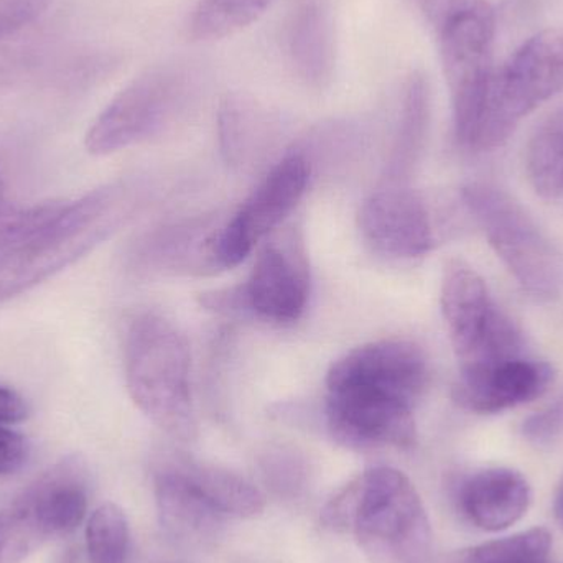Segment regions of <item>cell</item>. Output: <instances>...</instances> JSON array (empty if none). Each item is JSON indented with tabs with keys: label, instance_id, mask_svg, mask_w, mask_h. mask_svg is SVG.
Segmentation results:
<instances>
[{
	"label": "cell",
	"instance_id": "1",
	"mask_svg": "<svg viewBox=\"0 0 563 563\" xmlns=\"http://www.w3.org/2000/svg\"><path fill=\"white\" fill-rule=\"evenodd\" d=\"M427 384L429 364L412 341L354 347L328 371L324 419L331 437L356 450L410 449Z\"/></svg>",
	"mask_w": 563,
	"mask_h": 563
},
{
	"label": "cell",
	"instance_id": "2",
	"mask_svg": "<svg viewBox=\"0 0 563 563\" xmlns=\"http://www.w3.org/2000/svg\"><path fill=\"white\" fill-rule=\"evenodd\" d=\"M321 522L354 536L377 563L422 561L430 544L429 519L416 486L399 470H367L347 483L321 511Z\"/></svg>",
	"mask_w": 563,
	"mask_h": 563
},
{
	"label": "cell",
	"instance_id": "3",
	"mask_svg": "<svg viewBox=\"0 0 563 563\" xmlns=\"http://www.w3.org/2000/svg\"><path fill=\"white\" fill-rule=\"evenodd\" d=\"M132 185H106L73 203L25 243L0 253V303L75 264L121 230L137 208Z\"/></svg>",
	"mask_w": 563,
	"mask_h": 563
},
{
	"label": "cell",
	"instance_id": "4",
	"mask_svg": "<svg viewBox=\"0 0 563 563\" xmlns=\"http://www.w3.org/2000/svg\"><path fill=\"white\" fill-rule=\"evenodd\" d=\"M124 369L129 394L141 412L172 439L194 440L197 416L185 334L162 314H137L125 331Z\"/></svg>",
	"mask_w": 563,
	"mask_h": 563
},
{
	"label": "cell",
	"instance_id": "5",
	"mask_svg": "<svg viewBox=\"0 0 563 563\" xmlns=\"http://www.w3.org/2000/svg\"><path fill=\"white\" fill-rule=\"evenodd\" d=\"M463 201L489 246L529 297L554 301L563 295V253L518 200L498 187L473 184Z\"/></svg>",
	"mask_w": 563,
	"mask_h": 563
},
{
	"label": "cell",
	"instance_id": "6",
	"mask_svg": "<svg viewBox=\"0 0 563 563\" xmlns=\"http://www.w3.org/2000/svg\"><path fill=\"white\" fill-rule=\"evenodd\" d=\"M563 91V29L536 33L493 71L472 151H495L522 119Z\"/></svg>",
	"mask_w": 563,
	"mask_h": 563
},
{
	"label": "cell",
	"instance_id": "7",
	"mask_svg": "<svg viewBox=\"0 0 563 563\" xmlns=\"http://www.w3.org/2000/svg\"><path fill=\"white\" fill-rule=\"evenodd\" d=\"M440 307L460 371L526 356L521 331L496 305L488 285L465 261L446 264Z\"/></svg>",
	"mask_w": 563,
	"mask_h": 563
},
{
	"label": "cell",
	"instance_id": "8",
	"mask_svg": "<svg viewBox=\"0 0 563 563\" xmlns=\"http://www.w3.org/2000/svg\"><path fill=\"white\" fill-rule=\"evenodd\" d=\"M432 32L449 86L456 142L472 151L495 71V10L488 0H478L446 16Z\"/></svg>",
	"mask_w": 563,
	"mask_h": 563
},
{
	"label": "cell",
	"instance_id": "9",
	"mask_svg": "<svg viewBox=\"0 0 563 563\" xmlns=\"http://www.w3.org/2000/svg\"><path fill=\"white\" fill-rule=\"evenodd\" d=\"M310 295V273L297 234H284L261 251L244 284L205 294L201 303L224 314H246L273 323H294Z\"/></svg>",
	"mask_w": 563,
	"mask_h": 563
},
{
	"label": "cell",
	"instance_id": "10",
	"mask_svg": "<svg viewBox=\"0 0 563 563\" xmlns=\"http://www.w3.org/2000/svg\"><path fill=\"white\" fill-rule=\"evenodd\" d=\"M310 165L301 154H290L261 181L240 210L211 231L208 257L211 271L240 266L254 246L273 234L295 210L307 190Z\"/></svg>",
	"mask_w": 563,
	"mask_h": 563
},
{
	"label": "cell",
	"instance_id": "11",
	"mask_svg": "<svg viewBox=\"0 0 563 563\" xmlns=\"http://www.w3.org/2000/svg\"><path fill=\"white\" fill-rule=\"evenodd\" d=\"M184 91V75L177 69H151L139 76L92 122L86 134L89 154H114L151 137L174 114Z\"/></svg>",
	"mask_w": 563,
	"mask_h": 563
},
{
	"label": "cell",
	"instance_id": "12",
	"mask_svg": "<svg viewBox=\"0 0 563 563\" xmlns=\"http://www.w3.org/2000/svg\"><path fill=\"white\" fill-rule=\"evenodd\" d=\"M357 221L366 243L383 256L413 260L435 246L426 200L406 184L383 181L364 201Z\"/></svg>",
	"mask_w": 563,
	"mask_h": 563
},
{
	"label": "cell",
	"instance_id": "13",
	"mask_svg": "<svg viewBox=\"0 0 563 563\" xmlns=\"http://www.w3.org/2000/svg\"><path fill=\"white\" fill-rule=\"evenodd\" d=\"M554 367L521 356L482 369L460 371L453 400L473 413H499L532 402L554 383Z\"/></svg>",
	"mask_w": 563,
	"mask_h": 563
},
{
	"label": "cell",
	"instance_id": "14",
	"mask_svg": "<svg viewBox=\"0 0 563 563\" xmlns=\"http://www.w3.org/2000/svg\"><path fill=\"white\" fill-rule=\"evenodd\" d=\"M532 501L528 479L511 468L473 473L459 489V506L466 521L485 532H501L518 525Z\"/></svg>",
	"mask_w": 563,
	"mask_h": 563
},
{
	"label": "cell",
	"instance_id": "15",
	"mask_svg": "<svg viewBox=\"0 0 563 563\" xmlns=\"http://www.w3.org/2000/svg\"><path fill=\"white\" fill-rule=\"evenodd\" d=\"M81 465L63 460L43 473L15 505L25 509L43 538H55L75 531L88 511V488Z\"/></svg>",
	"mask_w": 563,
	"mask_h": 563
},
{
	"label": "cell",
	"instance_id": "16",
	"mask_svg": "<svg viewBox=\"0 0 563 563\" xmlns=\"http://www.w3.org/2000/svg\"><path fill=\"white\" fill-rule=\"evenodd\" d=\"M288 63L300 81L323 89L333 78L334 26L330 0H297L285 26Z\"/></svg>",
	"mask_w": 563,
	"mask_h": 563
},
{
	"label": "cell",
	"instance_id": "17",
	"mask_svg": "<svg viewBox=\"0 0 563 563\" xmlns=\"http://www.w3.org/2000/svg\"><path fill=\"white\" fill-rule=\"evenodd\" d=\"M155 496L162 525L177 538H208L223 521V516L194 492L174 462L165 463L155 475Z\"/></svg>",
	"mask_w": 563,
	"mask_h": 563
},
{
	"label": "cell",
	"instance_id": "18",
	"mask_svg": "<svg viewBox=\"0 0 563 563\" xmlns=\"http://www.w3.org/2000/svg\"><path fill=\"white\" fill-rule=\"evenodd\" d=\"M172 462L194 492L223 518H254L266 508V496L236 473L187 459Z\"/></svg>",
	"mask_w": 563,
	"mask_h": 563
},
{
	"label": "cell",
	"instance_id": "19",
	"mask_svg": "<svg viewBox=\"0 0 563 563\" xmlns=\"http://www.w3.org/2000/svg\"><path fill=\"white\" fill-rule=\"evenodd\" d=\"M430 121V89L426 76L413 71L404 86L400 102L399 121L394 139L393 157H390L387 177L384 181L406 184V178L416 167Z\"/></svg>",
	"mask_w": 563,
	"mask_h": 563
},
{
	"label": "cell",
	"instance_id": "20",
	"mask_svg": "<svg viewBox=\"0 0 563 563\" xmlns=\"http://www.w3.org/2000/svg\"><path fill=\"white\" fill-rule=\"evenodd\" d=\"M526 172L541 197L563 195V109L542 122L529 141Z\"/></svg>",
	"mask_w": 563,
	"mask_h": 563
},
{
	"label": "cell",
	"instance_id": "21",
	"mask_svg": "<svg viewBox=\"0 0 563 563\" xmlns=\"http://www.w3.org/2000/svg\"><path fill=\"white\" fill-rule=\"evenodd\" d=\"M274 0H198L188 32L197 42L236 35L264 15Z\"/></svg>",
	"mask_w": 563,
	"mask_h": 563
},
{
	"label": "cell",
	"instance_id": "22",
	"mask_svg": "<svg viewBox=\"0 0 563 563\" xmlns=\"http://www.w3.org/2000/svg\"><path fill=\"white\" fill-rule=\"evenodd\" d=\"M551 551V532L534 528L465 549L449 563H549Z\"/></svg>",
	"mask_w": 563,
	"mask_h": 563
},
{
	"label": "cell",
	"instance_id": "23",
	"mask_svg": "<svg viewBox=\"0 0 563 563\" xmlns=\"http://www.w3.org/2000/svg\"><path fill=\"white\" fill-rule=\"evenodd\" d=\"M266 115L243 96H227L220 108V139L228 161H240L247 148L263 141L267 132Z\"/></svg>",
	"mask_w": 563,
	"mask_h": 563
},
{
	"label": "cell",
	"instance_id": "24",
	"mask_svg": "<svg viewBox=\"0 0 563 563\" xmlns=\"http://www.w3.org/2000/svg\"><path fill=\"white\" fill-rule=\"evenodd\" d=\"M89 563H125L129 552V522L114 503L99 506L86 526Z\"/></svg>",
	"mask_w": 563,
	"mask_h": 563
},
{
	"label": "cell",
	"instance_id": "25",
	"mask_svg": "<svg viewBox=\"0 0 563 563\" xmlns=\"http://www.w3.org/2000/svg\"><path fill=\"white\" fill-rule=\"evenodd\" d=\"M66 203L16 205L9 200L5 181L0 175V253L25 243L48 227Z\"/></svg>",
	"mask_w": 563,
	"mask_h": 563
},
{
	"label": "cell",
	"instance_id": "26",
	"mask_svg": "<svg viewBox=\"0 0 563 563\" xmlns=\"http://www.w3.org/2000/svg\"><path fill=\"white\" fill-rule=\"evenodd\" d=\"M45 541L25 509L0 512V563H22Z\"/></svg>",
	"mask_w": 563,
	"mask_h": 563
},
{
	"label": "cell",
	"instance_id": "27",
	"mask_svg": "<svg viewBox=\"0 0 563 563\" xmlns=\"http://www.w3.org/2000/svg\"><path fill=\"white\" fill-rule=\"evenodd\" d=\"M55 0H0V46L35 25Z\"/></svg>",
	"mask_w": 563,
	"mask_h": 563
},
{
	"label": "cell",
	"instance_id": "28",
	"mask_svg": "<svg viewBox=\"0 0 563 563\" xmlns=\"http://www.w3.org/2000/svg\"><path fill=\"white\" fill-rule=\"evenodd\" d=\"M525 437L531 442H551L563 432V397L555 400L548 409L541 410L536 416L529 417L522 427Z\"/></svg>",
	"mask_w": 563,
	"mask_h": 563
},
{
	"label": "cell",
	"instance_id": "29",
	"mask_svg": "<svg viewBox=\"0 0 563 563\" xmlns=\"http://www.w3.org/2000/svg\"><path fill=\"white\" fill-rule=\"evenodd\" d=\"M30 446L19 432L0 427V476L20 472L29 460Z\"/></svg>",
	"mask_w": 563,
	"mask_h": 563
},
{
	"label": "cell",
	"instance_id": "30",
	"mask_svg": "<svg viewBox=\"0 0 563 563\" xmlns=\"http://www.w3.org/2000/svg\"><path fill=\"white\" fill-rule=\"evenodd\" d=\"M29 417V406L15 390L0 386V426L19 423Z\"/></svg>",
	"mask_w": 563,
	"mask_h": 563
},
{
	"label": "cell",
	"instance_id": "31",
	"mask_svg": "<svg viewBox=\"0 0 563 563\" xmlns=\"http://www.w3.org/2000/svg\"><path fill=\"white\" fill-rule=\"evenodd\" d=\"M554 512L555 519L563 529V476L561 483H559L558 493H555Z\"/></svg>",
	"mask_w": 563,
	"mask_h": 563
},
{
	"label": "cell",
	"instance_id": "32",
	"mask_svg": "<svg viewBox=\"0 0 563 563\" xmlns=\"http://www.w3.org/2000/svg\"><path fill=\"white\" fill-rule=\"evenodd\" d=\"M79 561H81V555H79L78 549L71 548L68 549L56 563H79Z\"/></svg>",
	"mask_w": 563,
	"mask_h": 563
}]
</instances>
